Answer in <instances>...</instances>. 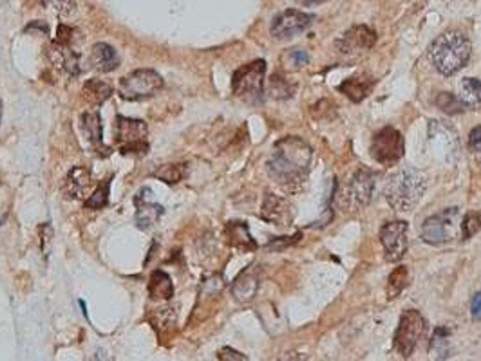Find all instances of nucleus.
I'll return each instance as SVG.
<instances>
[{
    "label": "nucleus",
    "instance_id": "c85d7f7f",
    "mask_svg": "<svg viewBox=\"0 0 481 361\" xmlns=\"http://www.w3.org/2000/svg\"><path fill=\"white\" fill-rule=\"evenodd\" d=\"M449 329H445V327L434 331L431 349H429L434 357H447V354H449Z\"/></svg>",
    "mask_w": 481,
    "mask_h": 361
},
{
    "label": "nucleus",
    "instance_id": "e433bc0d",
    "mask_svg": "<svg viewBox=\"0 0 481 361\" xmlns=\"http://www.w3.org/2000/svg\"><path fill=\"white\" fill-rule=\"evenodd\" d=\"M470 313H472L474 320H481V291L476 293V297L472 298V304H470Z\"/></svg>",
    "mask_w": 481,
    "mask_h": 361
},
{
    "label": "nucleus",
    "instance_id": "2eb2a0df",
    "mask_svg": "<svg viewBox=\"0 0 481 361\" xmlns=\"http://www.w3.org/2000/svg\"><path fill=\"white\" fill-rule=\"evenodd\" d=\"M47 57L51 60V64L57 69H60V71H64L65 74H71V76H78L80 74V55L77 51H73L71 45L60 44V42L55 40L47 47Z\"/></svg>",
    "mask_w": 481,
    "mask_h": 361
},
{
    "label": "nucleus",
    "instance_id": "f8f14e48",
    "mask_svg": "<svg viewBox=\"0 0 481 361\" xmlns=\"http://www.w3.org/2000/svg\"><path fill=\"white\" fill-rule=\"evenodd\" d=\"M407 229L409 224L405 221H392L382 226L380 242L387 262H398L404 258L407 251Z\"/></svg>",
    "mask_w": 481,
    "mask_h": 361
},
{
    "label": "nucleus",
    "instance_id": "b1692460",
    "mask_svg": "<svg viewBox=\"0 0 481 361\" xmlns=\"http://www.w3.org/2000/svg\"><path fill=\"white\" fill-rule=\"evenodd\" d=\"M227 237L234 248L237 249H255L257 244L251 239L250 231H248V226L244 222H228L227 226Z\"/></svg>",
    "mask_w": 481,
    "mask_h": 361
},
{
    "label": "nucleus",
    "instance_id": "72a5a7b5",
    "mask_svg": "<svg viewBox=\"0 0 481 361\" xmlns=\"http://www.w3.org/2000/svg\"><path fill=\"white\" fill-rule=\"evenodd\" d=\"M62 16H71L77 13V2L74 0H44Z\"/></svg>",
    "mask_w": 481,
    "mask_h": 361
},
{
    "label": "nucleus",
    "instance_id": "39448f33",
    "mask_svg": "<svg viewBox=\"0 0 481 361\" xmlns=\"http://www.w3.org/2000/svg\"><path fill=\"white\" fill-rule=\"evenodd\" d=\"M163 88V78L152 69H137L123 76L118 84V94L127 101H140L158 94Z\"/></svg>",
    "mask_w": 481,
    "mask_h": 361
},
{
    "label": "nucleus",
    "instance_id": "cd10ccee",
    "mask_svg": "<svg viewBox=\"0 0 481 361\" xmlns=\"http://www.w3.org/2000/svg\"><path fill=\"white\" fill-rule=\"evenodd\" d=\"M436 105L443 110L445 114H461L465 113L467 105L461 101V98L454 96L451 93H440L436 98Z\"/></svg>",
    "mask_w": 481,
    "mask_h": 361
},
{
    "label": "nucleus",
    "instance_id": "9b49d317",
    "mask_svg": "<svg viewBox=\"0 0 481 361\" xmlns=\"http://www.w3.org/2000/svg\"><path fill=\"white\" fill-rule=\"evenodd\" d=\"M315 16L299 9H284L279 15L273 16L270 25V33L277 40H290L293 36L300 35L313 24Z\"/></svg>",
    "mask_w": 481,
    "mask_h": 361
},
{
    "label": "nucleus",
    "instance_id": "7ed1b4c3",
    "mask_svg": "<svg viewBox=\"0 0 481 361\" xmlns=\"http://www.w3.org/2000/svg\"><path fill=\"white\" fill-rule=\"evenodd\" d=\"M425 192V177L412 168L398 170L389 177L384 188L385 201L398 212H409L420 202Z\"/></svg>",
    "mask_w": 481,
    "mask_h": 361
},
{
    "label": "nucleus",
    "instance_id": "20e7f679",
    "mask_svg": "<svg viewBox=\"0 0 481 361\" xmlns=\"http://www.w3.org/2000/svg\"><path fill=\"white\" fill-rule=\"evenodd\" d=\"M264 74H266V62L255 60L239 67L232 78V91L237 98L257 103L263 98L264 91Z\"/></svg>",
    "mask_w": 481,
    "mask_h": 361
},
{
    "label": "nucleus",
    "instance_id": "4468645a",
    "mask_svg": "<svg viewBox=\"0 0 481 361\" xmlns=\"http://www.w3.org/2000/svg\"><path fill=\"white\" fill-rule=\"evenodd\" d=\"M136 205V224L140 229H150L163 215V206L152 201V190L142 188L134 199Z\"/></svg>",
    "mask_w": 481,
    "mask_h": 361
},
{
    "label": "nucleus",
    "instance_id": "423d86ee",
    "mask_svg": "<svg viewBox=\"0 0 481 361\" xmlns=\"http://www.w3.org/2000/svg\"><path fill=\"white\" fill-rule=\"evenodd\" d=\"M149 129L142 120L118 116L116 118V147L122 154H136L145 156L149 152Z\"/></svg>",
    "mask_w": 481,
    "mask_h": 361
},
{
    "label": "nucleus",
    "instance_id": "412c9836",
    "mask_svg": "<svg viewBox=\"0 0 481 361\" xmlns=\"http://www.w3.org/2000/svg\"><path fill=\"white\" fill-rule=\"evenodd\" d=\"M81 96L93 107H100L101 103H106L111 96H113V87L106 81L93 78V80L85 81L84 88H81Z\"/></svg>",
    "mask_w": 481,
    "mask_h": 361
},
{
    "label": "nucleus",
    "instance_id": "f257e3e1",
    "mask_svg": "<svg viewBox=\"0 0 481 361\" xmlns=\"http://www.w3.org/2000/svg\"><path fill=\"white\" fill-rule=\"evenodd\" d=\"M312 165V147L295 136L283 137L273 144L268 159V173L283 186L302 183Z\"/></svg>",
    "mask_w": 481,
    "mask_h": 361
},
{
    "label": "nucleus",
    "instance_id": "5701e85b",
    "mask_svg": "<svg viewBox=\"0 0 481 361\" xmlns=\"http://www.w3.org/2000/svg\"><path fill=\"white\" fill-rule=\"evenodd\" d=\"M91 170L85 168V166H74L71 172L67 173V192L73 197H81L84 193H87V190L91 188Z\"/></svg>",
    "mask_w": 481,
    "mask_h": 361
},
{
    "label": "nucleus",
    "instance_id": "4be33fe9",
    "mask_svg": "<svg viewBox=\"0 0 481 361\" xmlns=\"http://www.w3.org/2000/svg\"><path fill=\"white\" fill-rule=\"evenodd\" d=\"M149 293L154 300H170L174 297V284L165 271H154L149 282Z\"/></svg>",
    "mask_w": 481,
    "mask_h": 361
},
{
    "label": "nucleus",
    "instance_id": "f03ea898",
    "mask_svg": "<svg viewBox=\"0 0 481 361\" xmlns=\"http://www.w3.org/2000/svg\"><path fill=\"white\" fill-rule=\"evenodd\" d=\"M470 42L461 31L440 35L429 47V58L434 69L443 76H453L465 67L470 58Z\"/></svg>",
    "mask_w": 481,
    "mask_h": 361
},
{
    "label": "nucleus",
    "instance_id": "a878e982",
    "mask_svg": "<svg viewBox=\"0 0 481 361\" xmlns=\"http://www.w3.org/2000/svg\"><path fill=\"white\" fill-rule=\"evenodd\" d=\"M409 284V271L405 265H400L389 275L387 278V298L392 300V298H398V294L407 287Z\"/></svg>",
    "mask_w": 481,
    "mask_h": 361
},
{
    "label": "nucleus",
    "instance_id": "393cba45",
    "mask_svg": "<svg viewBox=\"0 0 481 361\" xmlns=\"http://www.w3.org/2000/svg\"><path fill=\"white\" fill-rule=\"evenodd\" d=\"M461 101L467 107H480L481 105V80L465 78L461 81Z\"/></svg>",
    "mask_w": 481,
    "mask_h": 361
},
{
    "label": "nucleus",
    "instance_id": "58836bf2",
    "mask_svg": "<svg viewBox=\"0 0 481 361\" xmlns=\"http://www.w3.org/2000/svg\"><path fill=\"white\" fill-rule=\"evenodd\" d=\"M0 121H2V101H0Z\"/></svg>",
    "mask_w": 481,
    "mask_h": 361
},
{
    "label": "nucleus",
    "instance_id": "9d476101",
    "mask_svg": "<svg viewBox=\"0 0 481 361\" xmlns=\"http://www.w3.org/2000/svg\"><path fill=\"white\" fill-rule=\"evenodd\" d=\"M376 185V173L371 170H358L349 179L342 192V205L348 210H360L368 206L373 199Z\"/></svg>",
    "mask_w": 481,
    "mask_h": 361
},
{
    "label": "nucleus",
    "instance_id": "a211bd4d",
    "mask_svg": "<svg viewBox=\"0 0 481 361\" xmlns=\"http://www.w3.org/2000/svg\"><path fill=\"white\" fill-rule=\"evenodd\" d=\"M81 130H84V136L87 137L89 144L96 150L98 154L106 152L107 149L103 147V129H101V118L96 110H91V113L81 114Z\"/></svg>",
    "mask_w": 481,
    "mask_h": 361
},
{
    "label": "nucleus",
    "instance_id": "f704fd0d",
    "mask_svg": "<svg viewBox=\"0 0 481 361\" xmlns=\"http://www.w3.org/2000/svg\"><path fill=\"white\" fill-rule=\"evenodd\" d=\"M469 149L470 152H474L476 156H481V127L472 129L469 136Z\"/></svg>",
    "mask_w": 481,
    "mask_h": 361
},
{
    "label": "nucleus",
    "instance_id": "c756f323",
    "mask_svg": "<svg viewBox=\"0 0 481 361\" xmlns=\"http://www.w3.org/2000/svg\"><path fill=\"white\" fill-rule=\"evenodd\" d=\"M109 192H111V177H107L103 183L96 188V192L85 201V208L91 210H101L106 208L107 202H109Z\"/></svg>",
    "mask_w": 481,
    "mask_h": 361
},
{
    "label": "nucleus",
    "instance_id": "c9c22d12",
    "mask_svg": "<svg viewBox=\"0 0 481 361\" xmlns=\"http://www.w3.org/2000/svg\"><path fill=\"white\" fill-rule=\"evenodd\" d=\"M217 357H219V360H247V356H244V354L237 353V350H234V349H228V347H227V349L219 350Z\"/></svg>",
    "mask_w": 481,
    "mask_h": 361
},
{
    "label": "nucleus",
    "instance_id": "0eeeda50",
    "mask_svg": "<svg viewBox=\"0 0 481 361\" xmlns=\"http://www.w3.org/2000/svg\"><path fill=\"white\" fill-rule=\"evenodd\" d=\"M458 229H460V210L447 208L425 219L421 224V239L433 246L447 244L456 239Z\"/></svg>",
    "mask_w": 481,
    "mask_h": 361
},
{
    "label": "nucleus",
    "instance_id": "6ab92c4d",
    "mask_svg": "<svg viewBox=\"0 0 481 361\" xmlns=\"http://www.w3.org/2000/svg\"><path fill=\"white\" fill-rule=\"evenodd\" d=\"M257 287H259L257 273H255L254 268H248L235 278L234 285H232V293L239 302H250L257 293Z\"/></svg>",
    "mask_w": 481,
    "mask_h": 361
},
{
    "label": "nucleus",
    "instance_id": "473e14b6",
    "mask_svg": "<svg viewBox=\"0 0 481 361\" xmlns=\"http://www.w3.org/2000/svg\"><path fill=\"white\" fill-rule=\"evenodd\" d=\"M283 62L288 69H291V71L295 69L297 71V69H302L310 62V57H307V52L302 51V49H291V51H288L284 55Z\"/></svg>",
    "mask_w": 481,
    "mask_h": 361
},
{
    "label": "nucleus",
    "instance_id": "dca6fc26",
    "mask_svg": "<svg viewBox=\"0 0 481 361\" xmlns=\"http://www.w3.org/2000/svg\"><path fill=\"white\" fill-rule=\"evenodd\" d=\"M263 219L271 222L275 226H290L293 213H291L290 205L284 199L273 195V193H266L263 202Z\"/></svg>",
    "mask_w": 481,
    "mask_h": 361
},
{
    "label": "nucleus",
    "instance_id": "7c9ffc66",
    "mask_svg": "<svg viewBox=\"0 0 481 361\" xmlns=\"http://www.w3.org/2000/svg\"><path fill=\"white\" fill-rule=\"evenodd\" d=\"M185 165H163L162 168L154 172V176L158 177V179L165 180L166 185H176V183H179L185 177Z\"/></svg>",
    "mask_w": 481,
    "mask_h": 361
},
{
    "label": "nucleus",
    "instance_id": "ddd939ff",
    "mask_svg": "<svg viewBox=\"0 0 481 361\" xmlns=\"http://www.w3.org/2000/svg\"><path fill=\"white\" fill-rule=\"evenodd\" d=\"M376 44V33L368 25H353L351 29L344 33L342 38L336 42V47L344 55H358V52L369 51Z\"/></svg>",
    "mask_w": 481,
    "mask_h": 361
},
{
    "label": "nucleus",
    "instance_id": "1a4fd4ad",
    "mask_svg": "<svg viewBox=\"0 0 481 361\" xmlns=\"http://www.w3.org/2000/svg\"><path fill=\"white\" fill-rule=\"evenodd\" d=\"M369 152H371V157L378 165L392 166L404 157V137H402V134L397 129L385 127V129H382L380 132H376L373 136Z\"/></svg>",
    "mask_w": 481,
    "mask_h": 361
},
{
    "label": "nucleus",
    "instance_id": "2f4dec72",
    "mask_svg": "<svg viewBox=\"0 0 481 361\" xmlns=\"http://www.w3.org/2000/svg\"><path fill=\"white\" fill-rule=\"evenodd\" d=\"M481 229V215L476 212H470L467 213V217L463 219V224H460V231H461V237L465 239V241H469L470 237H474L477 231Z\"/></svg>",
    "mask_w": 481,
    "mask_h": 361
},
{
    "label": "nucleus",
    "instance_id": "aec40b11",
    "mask_svg": "<svg viewBox=\"0 0 481 361\" xmlns=\"http://www.w3.org/2000/svg\"><path fill=\"white\" fill-rule=\"evenodd\" d=\"M373 85H375V80H373V78L353 76V78H348L344 84H340L339 91L342 94H346V96H348L351 101L360 103L364 98L369 96Z\"/></svg>",
    "mask_w": 481,
    "mask_h": 361
},
{
    "label": "nucleus",
    "instance_id": "4c0bfd02",
    "mask_svg": "<svg viewBox=\"0 0 481 361\" xmlns=\"http://www.w3.org/2000/svg\"><path fill=\"white\" fill-rule=\"evenodd\" d=\"M304 6H320L324 4V2H328V0H300Z\"/></svg>",
    "mask_w": 481,
    "mask_h": 361
},
{
    "label": "nucleus",
    "instance_id": "bb28decb",
    "mask_svg": "<svg viewBox=\"0 0 481 361\" xmlns=\"http://www.w3.org/2000/svg\"><path fill=\"white\" fill-rule=\"evenodd\" d=\"M293 93H295V88L291 87V85L288 84L283 76L273 74V76L270 78V84H268V94H270L271 98H275V100H288V98L293 96Z\"/></svg>",
    "mask_w": 481,
    "mask_h": 361
},
{
    "label": "nucleus",
    "instance_id": "6e6552de",
    "mask_svg": "<svg viewBox=\"0 0 481 361\" xmlns=\"http://www.w3.org/2000/svg\"><path fill=\"white\" fill-rule=\"evenodd\" d=\"M425 334V320L418 311L407 309L402 313L398 327L395 331V338H392V345L395 350L400 354L402 357H409L414 349H417L418 341Z\"/></svg>",
    "mask_w": 481,
    "mask_h": 361
},
{
    "label": "nucleus",
    "instance_id": "f3484780",
    "mask_svg": "<svg viewBox=\"0 0 481 361\" xmlns=\"http://www.w3.org/2000/svg\"><path fill=\"white\" fill-rule=\"evenodd\" d=\"M89 64L91 67L100 72H111L120 65V58H118V52L114 51V47H111L106 42H100V44H94L91 49Z\"/></svg>",
    "mask_w": 481,
    "mask_h": 361
}]
</instances>
